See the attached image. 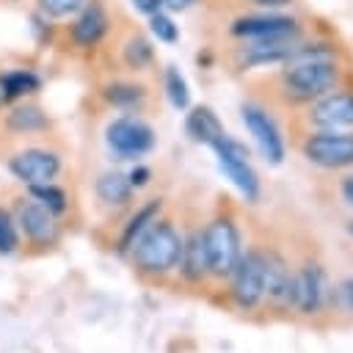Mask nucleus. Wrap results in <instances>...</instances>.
<instances>
[{
    "mask_svg": "<svg viewBox=\"0 0 353 353\" xmlns=\"http://www.w3.org/2000/svg\"><path fill=\"white\" fill-rule=\"evenodd\" d=\"M336 83L334 55L325 47H298L284 69V85L295 99L323 97Z\"/></svg>",
    "mask_w": 353,
    "mask_h": 353,
    "instance_id": "f257e3e1",
    "label": "nucleus"
},
{
    "mask_svg": "<svg viewBox=\"0 0 353 353\" xmlns=\"http://www.w3.org/2000/svg\"><path fill=\"white\" fill-rule=\"evenodd\" d=\"M135 265L149 273H168L182 259V237L168 221H152L132 245Z\"/></svg>",
    "mask_w": 353,
    "mask_h": 353,
    "instance_id": "f03ea898",
    "label": "nucleus"
},
{
    "mask_svg": "<svg viewBox=\"0 0 353 353\" xmlns=\"http://www.w3.org/2000/svg\"><path fill=\"white\" fill-rule=\"evenodd\" d=\"M204 251H207V265L210 273L215 276H232L237 259H240V234L229 218L212 221L204 232Z\"/></svg>",
    "mask_w": 353,
    "mask_h": 353,
    "instance_id": "7ed1b4c3",
    "label": "nucleus"
},
{
    "mask_svg": "<svg viewBox=\"0 0 353 353\" xmlns=\"http://www.w3.org/2000/svg\"><path fill=\"white\" fill-rule=\"evenodd\" d=\"M212 149H215V157H218L221 171L234 182V188L248 201H256L259 199V179H256L254 168L248 165V149L240 141L229 138L226 132L212 143Z\"/></svg>",
    "mask_w": 353,
    "mask_h": 353,
    "instance_id": "20e7f679",
    "label": "nucleus"
},
{
    "mask_svg": "<svg viewBox=\"0 0 353 353\" xmlns=\"http://www.w3.org/2000/svg\"><path fill=\"white\" fill-rule=\"evenodd\" d=\"M105 138L119 160L141 157L154 149V130L135 116H121V119L110 121L105 130Z\"/></svg>",
    "mask_w": 353,
    "mask_h": 353,
    "instance_id": "39448f33",
    "label": "nucleus"
},
{
    "mask_svg": "<svg viewBox=\"0 0 353 353\" xmlns=\"http://www.w3.org/2000/svg\"><path fill=\"white\" fill-rule=\"evenodd\" d=\"M232 292L240 306L251 309L265 295V254L262 251H245V256L237 259L232 270Z\"/></svg>",
    "mask_w": 353,
    "mask_h": 353,
    "instance_id": "423d86ee",
    "label": "nucleus"
},
{
    "mask_svg": "<svg viewBox=\"0 0 353 353\" xmlns=\"http://www.w3.org/2000/svg\"><path fill=\"white\" fill-rule=\"evenodd\" d=\"M328 298H334L325 273L317 265H306L292 276V306L301 314H317Z\"/></svg>",
    "mask_w": 353,
    "mask_h": 353,
    "instance_id": "0eeeda50",
    "label": "nucleus"
},
{
    "mask_svg": "<svg viewBox=\"0 0 353 353\" xmlns=\"http://www.w3.org/2000/svg\"><path fill=\"white\" fill-rule=\"evenodd\" d=\"M303 157L323 168L353 165V135H339V132L309 135L303 143Z\"/></svg>",
    "mask_w": 353,
    "mask_h": 353,
    "instance_id": "6e6552de",
    "label": "nucleus"
},
{
    "mask_svg": "<svg viewBox=\"0 0 353 353\" xmlns=\"http://www.w3.org/2000/svg\"><path fill=\"white\" fill-rule=\"evenodd\" d=\"M8 168L25 185H44L58 176L61 160L55 152L47 149H22L8 160Z\"/></svg>",
    "mask_w": 353,
    "mask_h": 353,
    "instance_id": "1a4fd4ad",
    "label": "nucleus"
},
{
    "mask_svg": "<svg viewBox=\"0 0 353 353\" xmlns=\"http://www.w3.org/2000/svg\"><path fill=\"white\" fill-rule=\"evenodd\" d=\"M243 121H245L248 132L254 135V141H256L259 152L265 154V160L279 165L284 160V141H281L279 127L273 124V119L256 105H243Z\"/></svg>",
    "mask_w": 353,
    "mask_h": 353,
    "instance_id": "9d476101",
    "label": "nucleus"
},
{
    "mask_svg": "<svg viewBox=\"0 0 353 353\" xmlns=\"http://www.w3.org/2000/svg\"><path fill=\"white\" fill-rule=\"evenodd\" d=\"M234 36H245L251 41H262V39H295L298 36V25L290 17L281 14H254V17H243L232 25Z\"/></svg>",
    "mask_w": 353,
    "mask_h": 353,
    "instance_id": "9b49d317",
    "label": "nucleus"
},
{
    "mask_svg": "<svg viewBox=\"0 0 353 353\" xmlns=\"http://www.w3.org/2000/svg\"><path fill=\"white\" fill-rule=\"evenodd\" d=\"M17 223L22 226L25 237L30 243H39V245H47V243H55L58 237V226H55V218L47 207H41L39 201H25L19 204L17 210Z\"/></svg>",
    "mask_w": 353,
    "mask_h": 353,
    "instance_id": "f8f14e48",
    "label": "nucleus"
},
{
    "mask_svg": "<svg viewBox=\"0 0 353 353\" xmlns=\"http://www.w3.org/2000/svg\"><path fill=\"white\" fill-rule=\"evenodd\" d=\"M312 121L325 130L353 127V94H323L312 108Z\"/></svg>",
    "mask_w": 353,
    "mask_h": 353,
    "instance_id": "ddd939ff",
    "label": "nucleus"
},
{
    "mask_svg": "<svg viewBox=\"0 0 353 353\" xmlns=\"http://www.w3.org/2000/svg\"><path fill=\"white\" fill-rule=\"evenodd\" d=\"M265 295L273 303H292V273L276 254H265Z\"/></svg>",
    "mask_w": 353,
    "mask_h": 353,
    "instance_id": "4468645a",
    "label": "nucleus"
},
{
    "mask_svg": "<svg viewBox=\"0 0 353 353\" xmlns=\"http://www.w3.org/2000/svg\"><path fill=\"white\" fill-rule=\"evenodd\" d=\"M295 41L292 39H262V41H251L245 47V63H281L290 61L295 52Z\"/></svg>",
    "mask_w": 353,
    "mask_h": 353,
    "instance_id": "2eb2a0df",
    "label": "nucleus"
},
{
    "mask_svg": "<svg viewBox=\"0 0 353 353\" xmlns=\"http://www.w3.org/2000/svg\"><path fill=\"white\" fill-rule=\"evenodd\" d=\"M105 30H108V17H105V11H102L99 6H88V8L80 14V19L72 25V39H74V44H80V47H94V44L105 36Z\"/></svg>",
    "mask_w": 353,
    "mask_h": 353,
    "instance_id": "dca6fc26",
    "label": "nucleus"
},
{
    "mask_svg": "<svg viewBox=\"0 0 353 353\" xmlns=\"http://www.w3.org/2000/svg\"><path fill=\"white\" fill-rule=\"evenodd\" d=\"M185 130H188V135H190L193 141L210 143V146L223 135V124H221L218 116H215L210 108H204V105H199V108H193V110L188 113Z\"/></svg>",
    "mask_w": 353,
    "mask_h": 353,
    "instance_id": "f3484780",
    "label": "nucleus"
},
{
    "mask_svg": "<svg viewBox=\"0 0 353 353\" xmlns=\"http://www.w3.org/2000/svg\"><path fill=\"white\" fill-rule=\"evenodd\" d=\"M179 265H182L185 279H190V281H199V279H204L210 273L201 232H193L188 240H182V259H179Z\"/></svg>",
    "mask_w": 353,
    "mask_h": 353,
    "instance_id": "a211bd4d",
    "label": "nucleus"
},
{
    "mask_svg": "<svg viewBox=\"0 0 353 353\" xmlns=\"http://www.w3.org/2000/svg\"><path fill=\"white\" fill-rule=\"evenodd\" d=\"M97 196L105 204H127L132 199V185L124 174L119 171H108L97 179Z\"/></svg>",
    "mask_w": 353,
    "mask_h": 353,
    "instance_id": "6ab92c4d",
    "label": "nucleus"
},
{
    "mask_svg": "<svg viewBox=\"0 0 353 353\" xmlns=\"http://www.w3.org/2000/svg\"><path fill=\"white\" fill-rule=\"evenodd\" d=\"M157 212H160V201H149L146 207H141L138 210V215L127 223V229H124V234H121V254H127V251H132V245H135V240L143 234V229L152 223V221H157Z\"/></svg>",
    "mask_w": 353,
    "mask_h": 353,
    "instance_id": "aec40b11",
    "label": "nucleus"
},
{
    "mask_svg": "<svg viewBox=\"0 0 353 353\" xmlns=\"http://www.w3.org/2000/svg\"><path fill=\"white\" fill-rule=\"evenodd\" d=\"M6 124L14 132H36V130H44L47 127V116L39 108H33V105H22V108H14L8 113Z\"/></svg>",
    "mask_w": 353,
    "mask_h": 353,
    "instance_id": "412c9836",
    "label": "nucleus"
},
{
    "mask_svg": "<svg viewBox=\"0 0 353 353\" xmlns=\"http://www.w3.org/2000/svg\"><path fill=\"white\" fill-rule=\"evenodd\" d=\"M39 83H41V80H39L33 72H28V69H14V72H8V74L0 77V88H3V97H6V99L30 94V91L39 88Z\"/></svg>",
    "mask_w": 353,
    "mask_h": 353,
    "instance_id": "4be33fe9",
    "label": "nucleus"
},
{
    "mask_svg": "<svg viewBox=\"0 0 353 353\" xmlns=\"http://www.w3.org/2000/svg\"><path fill=\"white\" fill-rule=\"evenodd\" d=\"M105 99H108L113 108L135 110V108L143 102V88H141V85H132V83H113V85L105 88Z\"/></svg>",
    "mask_w": 353,
    "mask_h": 353,
    "instance_id": "5701e85b",
    "label": "nucleus"
},
{
    "mask_svg": "<svg viewBox=\"0 0 353 353\" xmlns=\"http://www.w3.org/2000/svg\"><path fill=\"white\" fill-rule=\"evenodd\" d=\"M28 188H30V196H33L41 207H47L52 215H58V212L66 210V193H63L61 188H55L52 182H44V185H28Z\"/></svg>",
    "mask_w": 353,
    "mask_h": 353,
    "instance_id": "b1692460",
    "label": "nucleus"
},
{
    "mask_svg": "<svg viewBox=\"0 0 353 353\" xmlns=\"http://www.w3.org/2000/svg\"><path fill=\"white\" fill-rule=\"evenodd\" d=\"M165 94H168L171 105H174V108H179V110H185V108H188V102H190L188 83H185V77L179 74V69H174V66H168V69H165Z\"/></svg>",
    "mask_w": 353,
    "mask_h": 353,
    "instance_id": "393cba45",
    "label": "nucleus"
},
{
    "mask_svg": "<svg viewBox=\"0 0 353 353\" xmlns=\"http://www.w3.org/2000/svg\"><path fill=\"white\" fill-rule=\"evenodd\" d=\"M124 58H127V63H130L132 69H143V66L152 61V44H149L146 39L135 36V39L127 41V47H124Z\"/></svg>",
    "mask_w": 353,
    "mask_h": 353,
    "instance_id": "a878e982",
    "label": "nucleus"
},
{
    "mask_svg": "<svg viewBox=\"0 0 353 353\" xmlns=\"http://www.w3.org/2000/svg\"><path fill=\"white\" fill-rule=\"evenodd\" d=\"M152 33L160 39V41H165V44H174L176 39H179V30H176V25H174V19L171 17H165V14H152Z\"/></svg>",
    "mask_w": 353,
    "mask_h": 353,
    "instance_id": "bb28decb",
    "label": "nucleus"
},
{
    "mask_svg": "<svg viewBox=\"0 0 353 353\" xmlns=\"http://www.w3.org/2000/svg\"><path fill=\"white\" fill-rule=\"evenodd\" d=\"M83 3H85V0H39V8H41V14H47V17H69V14H74Z\"/></svg>",
    "mask_w": 353,
    "mask_h": 353,
    "instance_id": "cd10ccee",
    "label": "nucleus"
},
{
    "mask_svg": "<svg viewBox=\"0 0 353 353\" xmlns=\"http://www.w3.org/2000/svg\"><path fill=\"white\" fill-rule=\"evenodd\" d=\"M17 248V226L6 210H0V254H11Z\"/></svg>",
    "mask_w": 353,
    "mask_h": 353,
    "instance_id": "c85d7f7f",
    "label": "nucleus"
},
{
    "mask_svg": "<svg viewBox=\"0 0 353 353\" xmlns=\"http://www.w3.org/2000/svg\"><path fill=\"white\" fill-rule=\"evenodd\" d=\"M336 298L342 301V306H345L347 312H353V279H350V281H345V284L336 290Z\"/></svg>",
    "mask_w": 353,
    "mask_h": 353,
    "instance_id": "c756f323",
    "label": "nucleus"
},
{
    "mask_svg": "<svg viewBox=\"0 0 353 353\" xmlns=\"http://www.w3.org/2000/svg\"><path fill=\"white\" fill-rule=\"evenodd\" d=\"M127 179H130V185H132V188H141V185H146V182H149V168L138 165V168H132V171H130V176H127Z\"/></svg>",
    "mask_w": 353,
    "mask_h": 353,
    "instance_id": "7c9ffc66",
    "label": "nucleus"
},
{
    "mask_svg": "<svg viewBox=\"0 0 353 353\" xmlns=\"http://www.w3.org/2000/svg\"><path fill=\"white\" fill-rule=\"evenodd\" d=\"M132 3H135L138 11H143V14H149V17L163 8V0H132Z\"/></svg>",
    "mask_w": 353,
    "mask_h": 353,
    "instance_id": "2f4dec72",
    "label": "nucleus"
},
{
    "mask_svg": "<svg viewBox=\"0 0 353 353\" xmlns=\"http://www.w3.org/2000/svg\"><path fill=\"white\" fill-rule=\"evenodd\" d=\"M190 3H196V0H163V6H168L171 11H182V8H188Z\"/></svg>",
    "mask_w": 353,
    "mask_h": 353,
    "instance_id": "473e14b6",
    "label": "nucleus"
},
{
    "mask_svg": "<svg viewBox=\"0 0 353 353\" xmlns=\"http://www.w3.org/2000/svg\"><path fill=\"white\" fill-rule=\"evenodd\" d=\"M342 196H345L347 204H353V176H347V179L342 182Z\"/></svg>",
    "mask_w": 353,
    "mask_h": 353,
    "instance_id": "72a5a7b5",
    "label": "nucleus"
},
{
    "mask_svg": "<svg viewBox=\"0 0 353 353\" xmlns=\"http://www.w3.org/2000/svg\"><path fill=\"white\" fill-rule=\"evenodd\" d=\"M254 3H259V6H270V8H276V6H287L290 0H254Z\"/></svg>",
    "mask_w": 353,
    "mask_h": 353,
    "instance_id": "f704fd0d",
    "label": "nucleus"
},
{
    "mask_svg": "<svg viewBox=\"0 0 353 353\" xmlns=\"http://www.w3.org/2000/svg\"><path fill=\"white\" fill-rule=\"evenodd\" d=\"M3 99H6V97H3V88H0V105H3Z\"/></svg>",
    "mask_w": 353,
    "mask_h": 353,
    "instance_id": "c9c22d12",
    "label": "nucleus"
}]
</instances>
